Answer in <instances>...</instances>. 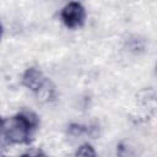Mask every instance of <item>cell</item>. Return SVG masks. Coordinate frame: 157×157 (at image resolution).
<instances>
[{
    "label": "cell",
    "instance_id": "obj_1",
    "mask_svg": "<svg viewBox=\"0 0 157 157\" xmlns=\"http://www.w3.org/2000/svg\"><path fill=\"white\" fill-rule=\"evenodd\" d=\"M38 125L37 117L31 112L18 113L2 124V131L5 137L12 144H26Z\"/></svg>",
    "mask_w": 157,
    "mask_h": 157
},
{
    "label": "cell",
    "instance_id": "obj_2",
    "mask_svg": "<svg viewBox=\"0 0 157 157\" xmlns=\"http://www.w3.org/2000/svg\"><path fill=\"white\" fill-rule=\"evenodd\" d=\"M60 17L66 27L77 28L83 25L86 12L80 2H69L63 7L60 12Z\"/></svg>",
    "mask_w": 157,
    "mask_h": 157
},
{
    "label": "cell",
    "instance_id": "obj_3",
    "mask_svg": "<svg viewBox=\"0 0 157 157\" xmlns=\"http://www.w3.org/2000/svg\"><path fill=\"white\" fill-rule=\"evenodd\" d=\"M22 85L33 92H40L47 85V78L39 69L28 67L22 75Z\"/></svg>",
    "mask_w": 157,
    "mask_h": 157
},
{
    "label": "cell",
    "instance_id": "obj_4",
    "mask_svg": "<svg viewBox=\"0 0 157 157\" xmlns=\"http://www.w3.org/2000/svg\"><path fill=\"white\" fill-rule=\"evenodd\" d=\"M117 157H137V156L129 145L120 142L117 145Z\"/></svg>",
    "mask_w": 157,
    "mask_h": 157
},
{
    "label": "cell",
    "instance_id": "obj_5",
    "mask_svg": "<svg viewBox=\"0 0 157 157\" xmlns=\"http://www.w3.org/2000/svg\"><path fill=\"white\" fill-rule=\"evenodd\" d=\"M75 157H97V156L94 148L90 144H83L77 148Z\"/></svg>",
    "mask_w": 157,
    "mask_h": 157
},
{
    "label": "cell",
    "instance_id": "obj_6",
    "mask_svg": "<svg viewBox=\"0 0 157 157\" xmlns=\"http://www.w3.org/2000/svg\"><path fill=\"white\" fill-rule=\"evenodd\" d=\"M69 131H70V134H72V135L76 136V135L83 134L86 131V128L83 125H80V124H71L69 126Z\"/></svg>",
    "mask_w": 157,
    "mask_h": 157
},
{
    "label": "cell",
    "instance_id": "obj_7",
    "mask_svg": "<svg viewBox=\"0 0 157 157\" xmlns=\"http://www.w3.org/2000/svg\"><path fill=\"white\" fill-rule=\"evenodd\" d=\"M21 157H45V156L42 153H36V155H23Z\"/></svg>",
    "mask_w": 157,
    "mask_h": 157
},
{
    "label": "cell",
    "instance_id": "obj_8",
    "mask_svg": "<svg viewBox=\"0 0 157 157\" xmlns=\"http://www.w3.org/2000/svg\"><path fill=\"white\" fill-rule=\"evenodd\" d=\"M2 124H4V120L1 119V117H0V130L2 129Z\"/></svg>",
    "mask_w": 157,
    "mask_h": 157
}]
</instances>
